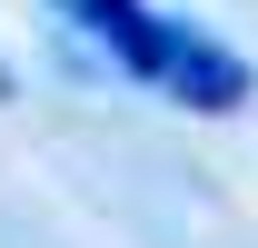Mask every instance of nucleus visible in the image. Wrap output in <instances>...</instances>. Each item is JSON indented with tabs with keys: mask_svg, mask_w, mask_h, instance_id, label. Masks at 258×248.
Masks as SVG:
<instances>
[{
	"mask_svg": "<svg viewBox=\"0 0 258 248\" xmlns=\"http://www.w3.org/2000/svg\"><path fill=\"white\" fill-rule=\"evenodd\" d=\"M159 90L189 99V109H248V60L219 50V40H199V30H179V60H169Z\"/></svg>",
	"mask_w": 258,
	"mask_h": 248,
	"instance_id": "f03ea898",
	"label": "nucleus"
},
{
	"mask_svg": "<svg viewBox=\"0 0 258 248\" xmlns=\"http://www.w3.org/2000/svg\"><path fill=\"white\" fill-rule=\"evenodd\" d=\"M0 90H10V70H0Z\"/></svg>",
	"mask_w": 258,
	"mask_h": 248,
	"instance_id": "7ed1b4c3",
	"label": "nucleus"
},
{
	"mask_svg": "<svg viewBox=\"0 0 258 248\" xmlns=\"http://www.w3.org/2000/svg\"><path fill=\"white\" fill-rule=\"evenodd\" d=\"M60 20H70L80 40H99V50H109L129 80H169L179 30H189V20H159L149 0H60Z\"/></svg>",
	"mask_w": 258,
	"mask_h": 248,
	"instance_id": "f257e3e1",
	"label": "nucleus"
}]
</instances>
